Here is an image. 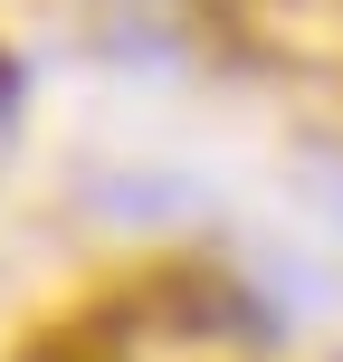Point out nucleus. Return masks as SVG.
Masks as SVG:
<instances>
[{
	"mask_svg": "<svg viewBox=\"0 0 343 362\" xmlns=\"http://www.w3.org/2000/svg\"><path fill=\"white\" fill-rule=\"evenodd\" d=\"M10 115H19V67L0 57V134H10Z\"/></svg>",
	"mask_w": 343,
	"mask_h": 362,
	"instance_id": "obj_1",
	"label": "nucleus"
}]
</instances>
